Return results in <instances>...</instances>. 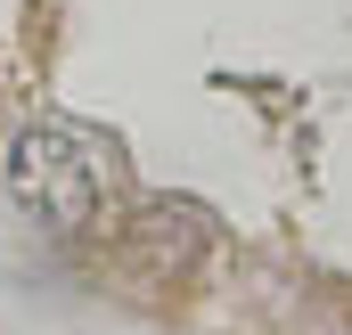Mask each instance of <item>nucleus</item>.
I'll list each match as a JSON object with an SVG mask.
<instances>
[{"label": "nucleus", "instance_id": "1", "mask_svg": "<svg viewBox=\"0 0 352 335\" xmlns=\"http://www.w3.org/2000/svg\"><path fill=\"white\" fill-rule=\"evenodd\" d=\"M8 188H16V205L50 229V238H82L98 229L107 213H115V196H123V164H115V148L82 131V123H25L16 131V148H8Z\"/></svg>", "mask_w": 352, "mask_h": 335}, {"label": "nucleus", "instance_id": "2", "mask_svg": "<svg viewBox=\"0 0 352 335\" xmlns=\"http://www.w3.org/2000/svg\"><path fill=\"white\" fill-rule=\"evenodd\" d=\"M197 253H205V221L188 205H148L123 221V270L140 286H180L197 270Z\"/></svg>", "mask_w": 352, "mask_h": 335}, {"label": "nucleus", "instance_id": "3", "mask_svg": "<svg viewBox=\"0 0 352 335\" xmlns=\"http://www.w3.org/2000/svg\"><path fill=\"white\" fill-rule=\"evenodd\" d=\"M41 16H50V0H0V82L33 74V58H41Z\"/></svg>", "mask_w": 352, "mask_h": 335}]
</instances>
